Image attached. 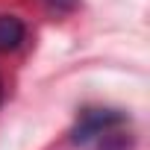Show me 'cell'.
Segmentation results:
<instances>
[{
  "label": "cell",
  "mask_w": 150,
  "mask_h": 150,
  "mask_svg": "<svg viewBox=\"0 0 150 150\" xmlns=\"http://www.w3.org/2000/svg\"><path fill=\"white\" fill-rule=\"evenodd\" d=\"M74 141L86 150H129L132 127L129 118L112 109H91L80 118L74 129Z\"/></svg>",
  "instance_id": "6da1fadb"
},
{
  "label": "cell",
  "mask_w": 150,
  "mask_h": 150,
  "mask_svg": "<svg viewBox=\"0 0 150 150\" xmlns=\"http://www.w3.org/2000/svg\"><path fill=\"white\" fill-rule=\"evenodd\" d=\"M27 30H24V21L15 18V15H0V53H9L15 47H21Z\"/></svg>",
  "instance_id": "7a4b0ae2"
},
{
  "label": "cell",
  "mask_w": 150,
  "mask_h": 150,
  "mask_svg": "<svg viewBox=\"0 0 150 150\" xmlns=\"http://www.w3.org/2000/svg\"><path fill=\"white\" fill-rule=\"evenodd\" d=\"M47 3H50L53 9H74V6H77V0H47Z\"/></svg>",
  "instance_id": "3957f363"
},
{
  "label": "cell",
  "mask_w": 150,
  "mask_h": 150,
  "mask_svg": "<svg viewBox=\"0 0 150 150\" xmlns=\"http://www.w3.org/2000/svg\"><path fill=\"white\" fill-rule=\"evenodd\" d=\"M0 97H3V83H0Z\"/></svg>",
  "instance_id": "277c9868"
}]
</instances>
